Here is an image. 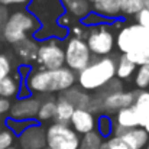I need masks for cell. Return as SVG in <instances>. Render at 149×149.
<instances>
[{"label":"cell","instance_id":"obj_1","mask_svg":"<svg viewBox=\"0 0 149 149\" xmlns=\"http://www.w3.org/2000/svg\"><path fill=\"white\" fill-rule=\"evenodd\" d=\"M26 10L38 20L41 25L39 31L33 35V39L47 41V39H62L68 35V29L58 26V19L65 13L61 0H31L26 6Z\"/></svg>","mask_w":149,"mask_h":149},{"label":"cell","instance_id":"obj_2","mask_svg":"<svg viewBox=\"0 0 149 149\" xmlns=\"http://www.w3.org/2000/svg\"><path fill=\"white\" fill-rule=\"evenodd\" d=\"M77 83V74L67 67L58 70H35L25 78V87L29 93L52 94L64 93L74 87Z\"/></svg>","mask_w":149,"mask_h":149},{"label":"cell","instance_id":"obj_3","mask_svg":"<svg viewBox=\"0 0 149 149\" xmlns=\"http://www.w3.org/2000/svg\"><path fill=\"white\" fill-rule=\"evenodd\" d=\"M116 75V58L104 56L93 59L77 74L78 87L84 91H99Z\"/></svg>","mask_w":149,"mask_h":149},{"label":"cell","instance_id":"obj_4","mask_svg":"<svg viewBox=\"0 0 149 149\" xmlns=\"http://www.w3.org/2000/svg\"><path fill=\"white\" fill-rule=\"evenodd\" d=\"M39 28L41 25L38 23V20L26 9H22L9 15L7 20L0 26V36L7 44L16 45L28 39L29 35L33 38Z\"/></svg>","mask_w":149,"mask_h":149},{"label":"cell","instance_id":"obj_5","mask_svg":"<svg viewBox=\"0 0 149 149\" xmlns=\"http://www.w3.org/2000/svg\"><path fill=\"white\" fill-rule=\"evenodd\" d=\"M116 48L120 54H129L132 51L148 48L149 47V29L138 25H126L122 29H119L117 35L114 36Z\"/></svg>","mask_w":149,"mask_h":149},{"label":"cell","instance_id":"obj_6","mask_svg":"<svg viewBox=\"0 0 149 149\" xmlns=\"http://www.w3.org/2000/svg\"><path fill=\"white\" fill-rule=\"evenodd\" d=\"M86 44L91 55L96 58H104L113 54L116 44H114V35L109 28V23L90 28V31L87 32Z\"/></svg>","mask_w":149,"mask_h":149},{"label":"cell","instance_id":"obj_7","mask_svg":"<svg viewBox=\"0 0 149 149\" xmlns=\"http://www.w3.org/2000/svg\"><path fill=\"white\" fill-rule=\"evenodd\" d=\"M35 61L39 67L38 70H58L65 67V54L61 41L51 38L39 44Z\"/></svg>","mask_w":149,"mask_h":149},{"label":"cell","instance_id":"obj_8","mask_svg":"<svg viewBox=\"0 0 149 149\" xmlns=\"http://www.w3.org/2000/svg\"><path fill=\"white\" fill-rule=\"evenodd\" d=\"M64 54H65V67L75 74L83 71L93 61V55L84 39L68 38L64 47Z\"/></svg>","mask_w":149,"mask_h":149},{"label":"cell","instance_id":"obj_9","mask_svg":"<svg viewBox=\"0 0 149 149\" xmlns=\"http://www.w3.org/2000/svg\"><path fill=\"white\" fill-rule=\"evenodd\" d=\"M47 148L49 149H77L80 136L70 127V125L52 123L45 130Z\"/></svg>","mask_w":149,"mask_h":149},{"label":"cell","instance_id":"obj_10","mask_svg":"<svg viewBox=\"0 0 149 149\" xmlns=\"http://www.w3.org/2000/svg\"><path fill=\"white\" fill-rule=\"evenodd\" d=\"M41 106V99L29 96L23 99H17L10 104L9 119L13 120H35L38 110Z\"/></svg>","mask_w":149,"mask_h":149},{"label":"cell","instance_id":"obj_11","mask_svg":"<svg viewBox=\"0 0 149 149\" xmlns=\"http://www.w3.org/2000/svg\"><path fill=\"white\" fill-rule=\"evenodd\" d=\"M101 103V111H104V114H111V113H117L122 109L126 107H132L135 103V91H126V90H120L111 94H107L106 97L100 100Z\"/></svg>","mask_w":149,"mask_h":149},{"label":"cell","instance_id":"obj_12","mask_svg":"<svg viewBox=\"0 0 149 149\" xmlns=\"http://www.w3.org/2000/svg\"><path fill=\"white\" fill-rule=\"evenodd\" d=\"M19 146L20 149H45L47 139H45V129L36 122L26 127L19 136Z\"/></svg>","mask_w":149,"mask_h":149},{"label":"cell","instance_id":"obj_13","mask_svg":"<svg viewBox=\"0 0 149 149\" xmlns=\"http://www.w3.org/2000/svg\"><path fill=\"white\" fill-rule=\"evenodd\" d=\"M70 127L78 136L94 132L96 130V116L93 113H90L88 110L75 109L71 116V120H70Z\"/></svg>","mask_w":149,"mask_h":149},{"label":"cell","instance_id":"obj_14","mask_svg":"<svg viewBox=\"0 0 149 149\" xmlns=\"http://www.w3.org/2000/svg\"><path fill=\"white\" fill-rule=\"evenodd\" d=\"M91 12L101 16L103 19L113 22L119 19L120 15V3L122 0H88Z\"/></svg>","mask_w":149,"mask_h":149},{"label":"cell","instance_id":"obj_15","mask_svg":"<svg viewBox=\"0 0 149 149\" xmlns=\"http://www.w3.org/2000/svg\"><path fill=\"white\" fill-rule=\"evenodd\" d=\"M133 110L136 113L139 127H143L149 122V91L148 90H135Z\"/></svg>","mask_w":149,"mask_h":149},{"label":"cell","instance_id":"obj_16","mask_svg":"<svg viewBox=\"0 0 149 149\" xmlns=\"http://www.w3.org/2000/svg\"><path fill=\"white\" fill-rule=\"evenodd\" d=\"M59 96L64 97L74 109H84V110L88 109V106L91 103V99H93L87 91H84V90H81L80 87H75V86L68 88L67 91L61 93Z\"/></svg>","mask_w":149,"mask_h":149},{"label":"cell","instance_id":"obj_17","mask_svg":"<svg viewBox=\"0 0 149 149\" xmlns=\"http://www.w3.org/2000/svg\"><path fill=\"white\" fill-rule=\"evenodd\" d=\"M120 139L129 149H145L149 142V135L145 132V129L135 127V129H129L125 135L120 136Z\"/></svg>","mask_w":149,"mask_h":149},{"label":"cell","instance_id":"obj_18","mask_svg":"<svg viewBox=\"0 0 149 149\" xmlns=\"http://www.w3.org/2000/svg\"><path fill=\"white\" fill-rule=\"evenodd\" d=\"M38 42L33 38H28L19 44L15 45V52L17 58L22 59V65H29L32 61L36 59V52H38Z\"/></svg>","mask_w":149,"mask_h":149},{"label":"cell","instance_id":"obj_19","mask_svg":"<svg viewBox=\"0 0 149 149\" xmlns=\"http://www.w3.org/2000/svg\"><path fill=\"white\" fill-rule=\"evenodd\" d=\"M61 4L65 13L77 20H83L91 12L88 0H61Z\"/></svg>","mask_w":149,"mask_h":149},{"label":"cell","instance_id":"obj_20","mask_svg":"<svg viewBox=\"0 0 149 149\" xmlns=\"http://www.w3.org/2000/svg\"><path fill=\"white\" fill-rule=\"evenodd\" d=\"M22 77L19 74H10L6 78L0 80V99L10 100L17 97L19 90L22 87Z\"/></svg>","mask_w":149,"mask_h":149},{"label":"cell","instance_id":"obj_21","mask_svg":"<svg viewBox=\"0 0 149 149\" xmlns=\"http://www.w3.org/2000/svg\"><path fill=\"white\" fill-rule=\"evenodd\" d=\"M113 123H114V126H119V127H123V129L139 127V122H138V117H136L133 107H126V109L119 110L116 113Z\"/></svg>","mask_w":149,"mask_h":149},{"label":"cell","instance_id":"obj_22","mask_svg":"<svg viewBox=\"0 0 149 149\" xmlns=\"http://www.w3.org/2000/svg\"><path fill=\"white\" fill-rule=\"evenodd\" d=\"M74 107L64 99V97H58L55 99V116H54V120L55 123H59V125H70V120H71V116L74 113Z\"/></svg>","mask_w":149,"mask_h":149},{"label":"cell","instance_id":"obj_23","mask_svg":"<svg viewBox=\"0 0 149 149\" xmlns=\"http://www.w3.org/2000/svg\"><path fill=\"white\" fill-rule=\"evenodd\" d=\"M136 65L132 64L126 55L120 54L117 58H116V78L120 80V81H126L129 78H132L135 75V71H136Z\"/></svg>","mask_w":149,"mask_h":149},{"label":"cell","instance_id":"obj_24","mask_svg":"<svg viewBox=\"0 0 149 149\" xmlns=\"http://www.w3.org/2000/svg\"><path fill=\"white\" fill-rule=\"evenodd\" d=\"M54 116H55V99L48 97L47 100L41 101V106H39L35 120L38 123H41V122H47V120L54 119Z\"/></svg>","mask_w":149,"mask_h":149},{"label":"cell","instance_id":"obj_25","mask_svg":"<svg viewBox=\"0 0 149 149\" xmlns=\"http://www.w3.org/2000/svg\"><path fill=\"white\" fill-rule=\"evenodd\" d=\"M113 127H114V123L110 119V116L100 114L99 117H96V129H97L96 132L103 139H107L113 135Z\"/></svg>","mask_w":149,"mask_h":149},{"label":"cell","instance_id":"obj_26","mask_svg":"<svg viewBox=\"0 0 149 149\" xmlns=\"http://www.w3.org/2000/svg\"><path fill=\"white\" fill-rule=\"evenodd\" d=\"M101 142H103V138L94 130V132H90L87 135H83V138H80V143H78L77 149H100Z\"/></svg>","mask_w":149,"mask_h":149},{"label":"cell","instance_id":"obj_27","mask_svg":"<svg viewBox=\"0 0 149 149\" xmlns=\"http://www.w3.org/2000/svg\"><path fill=\"white\" fill-rule=\"evenodd\" d=\"M135 87L136 90H148L149 88V65L138 67L135 71Z\"/></svg>","mask_w":149,"mask_h":149},{"label":"cell","instance_id":"obj_28","mask_svg":"<svg viewBox=\"0 0 149 149\" xmlns=\"http://www.w3.org/2000/svg\"><path fill=\"white\" fill-rule=\"evenodd\" d=\"M126 58L135 64L136 67H142V65H149V47L148 48H141V49L132 51L129 54H125Z\"/></svg>","mask_w":149,"mask_h":149},{"label":"cell","instance_id":"obj_29","mask_svg":"<svg viewBox=\"0 0 149 149\" xmlns=\"http://www.w3.org/2000/svg\"><path fill=\"white\" fill-rule=\"evenodd\" d=\"M143 9L141 0H122L120 3V15L125 16H136Z\"/></svg>","mask_w":149,"mask_h":149},{"label":"cell","instance_id":"obj_30","mask_svg":"<svg viewBox=\"0 0 149 149\" xmlns=\"http://www.w3.org/2000/svg\"><path fill=\"white\" fill-rule=\"evenodd\" d=\"M33 123H36V120H13V119H6V122H4V125H6V127L9 129V130H12L16 136H19L26 127H29L31 125H33Z\"/></svg>","mask_w":149,"mask_h":149},{"label":"cell","instance_id":"obj_31","mask_svg":"<svg viewBox=\"0 0 149 149\" xmlns=\"http://www.w3.org/2000/svg\"><path fill=\"white\" fill-rule=\"evenodd\" d=\"M15 141H16V135L12 130H9L7 127L3 129L0 127V149H7L13 146Z\"/></svg>","mask_w":149,"mask_h":149},{"label":"cell","instance_id":"obj_32","mask_svg":"<svg viewBox=\"0 0 149 149\" xmlns=\"http://www.w3.org/2000/svg\"><path fill=\"white\" fill-rule=\"evenodd\" d=\"M13 74V64L9 55L0 54V80Z\"/></svg>","mask_w":149,"mask_h":149},{"label":"cell","instance_id":"obj_33","mask_svg":"<svg viewBox=\"0 0 149 149\" xmlns=\"http://www.w3.org/2000/svg\"><path fill=\"white\" fill-rule=\"evenodd\" d=\"M80 23L84 26V28H93V26H99V25H104V23H110L109 20H106V19H103L101 16L99 15H96V13H93V12H90L83 20H80Z\"/></svg>","mask_w":149,"mask_h":149},{"label":"cell","instance_id":"obj_34","mask_svg":"<svg viewBox=\"0 0 149 149\" xmlns=\"http://www.w3.org/2000/svg\"><path fill=\"white\" fill-rule=\"evenodd\" d=\"M100 149H129L125 142L120 139V138H116V136H110L107 139H103Z\"/></svg>","mask_w":149,"mask_h":149},{"label":"cell","instance_id":"obj_35","mask_svg":"<svg viewBox=\"0 0 149 149\" xmlns=\"http://www.w3.org/2000/svg\"><path fill=\"white\" fill-rule=\"evenodd\" d=\"M87 29L78 22V23H72L70 28H68V33H70V38H77V39H84L87 38Z\"/></svg>","mask_w":149,"mask_h":149},{"label":"cell","instance_id":"obj_36","mask_svg":"<svg viewBox=\"0 0 149 149\" xmlns=\"http://www.w3.org/2000/svg\"><path fill=\"white\" fill-rule=\"evenodd\" d=\"M31 0H0V4L7 7V6H28Z\"/></svg>","mask_w":149,"mask_h":149},{"label":"cell","instance_id":"obj_37","mask_svg":"<svg viewBox=\"0 0 149 149\" xmlns=\"http://www.w3.org/2000/svg\"><path fill=\"white\" fill-rule=\"evenodd\" d=\"M10 100L6 99H0V116L4 114V113H9V109H10Z\"/></svg>","mask_w":149,"mask_h":149},{"label":"cell","instance_id":"obj_38","mask_svg":"<svg viewBox=\"0 0 149 149\" xmlns=\"http://www.w3.org/2000/svg\"><path fill=\"white\" fill-rule=\"evenodd\" d=\"M9 10H7V7H4V6H1L0 4V26L7 20V17H9Z\"/></svg>","mask_w":149,"mask_h":149},{"label":"cell","instance_id":"obj_39","mask_svg":"<svg viewBox=\"0 0 149 149\" xmlns=\"http://www.w3.org/2000/svg\"><path fill=\"white\" fill-rule=\"evenodd\" d=\"M141 1H142V6H143V9L149 12V0H141Z\"/></svg>","mask_w":149,"mask_h":149},{"label":"cell","instance_id":"obj_40","mask_svg":"<svg viewBox=\"0 0 149 149\" xmlns=\"http://www.w3.org/2000/svg\"><path fill=\"white\" fill-rule=\"evenodd\" d=\"M142 129H145V132H146V133L149 135V122L146 123V125H145V126H143V127H142Z\"/></svg>","mask_w":149,"mask_h":149},{"label":"cell","instance_id":"obj_41","mask_svg":"<svg viewBox=\"0 0 149 149\" xmlns=\"http://www.w3.org/2000/svg\"><path fill=\"white\" fill-rule=\"evenodd\" d=\"M7 149H17V148H15V146H10V148H7Z\"/></svg>","mask_w":149,"mask_h":149},{"label":"cell","instance_id":"obj_42","mask_svg":"<svg viewBox=\"0 0 149 149\" xmlns=\"http://www.w3.org/2000/svg\"><path fill=\"white\" fill-rule=\"evenodd\" d=\"M145 149H149V142H148V145H146V146H145Z\"/></svg>","mask_w":149,"mask_h":149},{"label":"cell","instance_id":"obj_43","mask_svg":"<svg viewBox=\"0 0 149 149\" xmlns=\"http://www.w3.org/2000/svg\"><path fill=\"white\" fill-rule=\"evenodd\" d=\"M1 123H3V122H1V117H0V127H1Z\"/></svg>","mask_w":149,"mask_h":149},{"label":"cell","instance_id":"obj_44","mask_svg":"<svg viewBox=\"0 0 149 149\" xmlns=\"http://www.w3.org/2000/svg\"><path fill=\"white\" fill-rule=\"evenodd\" d=\"M45 149H49V148H45Z\"/></svg>","mask_w":149,"mask_h":149}]
</instances>
